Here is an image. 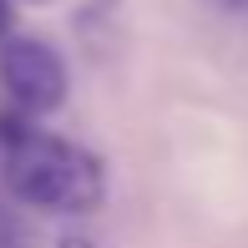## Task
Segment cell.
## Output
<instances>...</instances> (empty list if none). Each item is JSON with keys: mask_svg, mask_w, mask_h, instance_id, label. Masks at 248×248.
I'll return each mask as SVG.
<instances>
[{"mask_svg": "<svg viewBox=\"0 0 248 248\" xmlns=\"http://www.w3.org/2000/svg\"><path fill=\"white\" fill-rule=\"evenodd\" d=\"M0 147H5V183L31 208L46 213H96L107 198V172L86 147L31 127L26 111L0 117Z\"/></svg>", "mask_w": 248, "mask_h": 248, "instance_id": "1", "label": "cell"}, {"mask_svg": "<svg viewBox=\"0 0 248 248\" xmlns=\"http://www.w3.org/2000/svg\"><path fill=\"white\" fill-rule=\"evenodd\" d=\"M0 81L26 117H46L66 101V61L56 56V46L36 36H5L0 41Z\"/></svg>", "mask_w": 248, "mask_h": 248, "instance_id": "2", "label": "cell"}, {"mask_svg": "<svg viewBox=\"0 0 248 248\" xmlns=\"http://www.w3.org/2000/svg\"><path fill=\"white\" fill-rule=\"evenodd\" d=\"M31 238H26V223L16 218L10 208H0V248H26Z\"/></svg>", "mask_w": 248, "mask_h": 248, "instance_id": "3", "label": "cell"}, {"mask_svg": "<svg viewBox=\"0 0 248 248\" xmlns=\"http://www.w3.org/2000/svg\"><path fill=\"white\" fill-rule=\"evenodd\" d=\"M10 31H16V5H10V0H0V41H5Z\"/></svg>", "mask_w": 248, "mask_h": 248, "instance_id": "4", "label": "cell"}, {"mask_svg": "<svg viewBox=\"0 0 248 248\" xmlns=\"http://www.w3.org/2000/svg\"><path fill=\"white\" fill-rule=\"evenodd\" d=\"M56 248H96V243L86 238V233H61V238H56Z\"/></svg>", "mask_w": 248, "mask_h": 248, "instance_id": "5", "label": "cell"}, {"mask_svg": "<svg viewBox=\"0 0 248 248\" xmlns=\"http://www.w3.org/2000/svg\"><path fill=\"white\" fill-rule=\"evenodd\" d=\"M218 5H233V10H243V5H248V0H218Z\"/></svg>", "mask_w": 248, "mask_h": 248, "instance_id": "6", "label": "cell"}, {"mask_svg": "<svg viewBox=\"0 0 248 248\" xmlns=\"http://www.w3.org/2000/svg\"><path fill=\"white\" fill-rule=\"evenodd\" d=\"M31 5H46V0H31Z\"/></svg>", "mask_w": 248, "mask_h": 248, "instance_id": "7", "label": "cell"}]
</instances>
